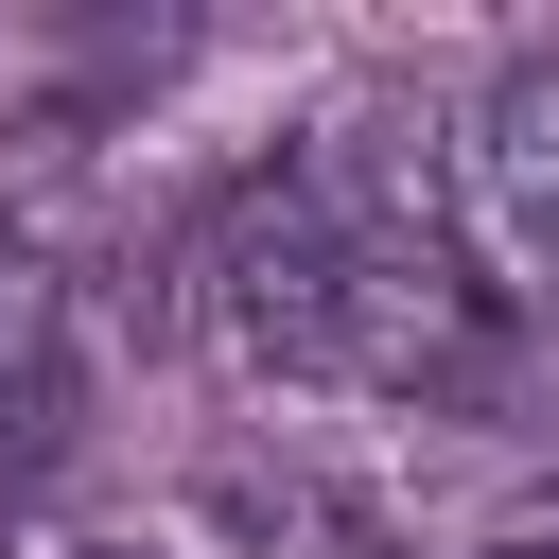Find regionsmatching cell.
Instances as JSON below:
<instances>
[{
    "label": "cell",
    "mask_w": 559,
    "mask_h": 559,
    "mask_svg": "<svg viewBox=\"0 0 559 559\" xmlns=\"http://www.w3.org/2000/svg\"><path fill=\"white\" fill-rule=\"evenodd\" d=\"M52 419H70V297L35 262H0V472L52 454Z\"/></svg>",
    "instance_id": "cell-4"
},
{
    "label": "cell",
    "mask_w": 559,
    "mask_h": 559,
    "mask_svg": "<svg viewBox=\"0 0 559 559\" xmlns=\"http://www.w3.org/2000/svg\"><path fill=\"white\" fill-rule=\"evenodd\" d=\"M227 524H245V559H437V542H402L367 489H332V472H280V489H227Z\"/></svg>",
    "instance_id": "cell-3"
},
{
    "label": "cell",
    "mask_w": 559,
    "mask_h": 559,
    "mask_svg": "<svg viewBox=\"0 0 559 559\" xmlns=\"http://www.w3.org/2000/svg\"><path fill=\"white\" fill-rule=\"evenodd\" d=\"M52 559H105V542H52Z\"/></svg>",
    "instance_id": "cell-6"
},
{
    "label": "cell",
    "mask_w": 559,
    "mask_h": 559,
    "mask_svg": "<svg viewBox=\"0 0 559 559\" xmlns=\"http://www.w3.org/2000/svg\"><path fill=\"white\" fill-rule=\"evenodd\" d=\"M437 175H454V245L489 262V297L559 332V35H542V52H507V70L454 105Z\"/></svg>",
    "instance_id": "cell-2"
},
{
    "label": "cell",
    "mask_w": 559,
    "mask_h": 559,
    "mask_svg": "<svg viewBox=\"0 0 559 559\" xmlns=\"http://www.w3.org/2000/svg\"><path fill=\"white\" fill-rule=\"evenodd\" d=\"M192 349L227 384L280 402H419V419H524L559 384V332L489 297V262L454 245V175L402 122H332L297 157H262L175 280Z\"/></svg>",
    "instance_id": "cell-1"
},
{
    "label": "cell",
    "mask_w": 559,
    "mask_h": 559,
    "mask_svg": "<svg viewBox=\"0 0 559 559\" xmlns=\"http://www.w3.org/2000/svg\"><path fill=\"white\" fill-rule=\"evenodd\" d=\"M472 559H559V524H507V542H472Z\"/></svg>",
    "instance_id": "cell-5"
}]
</instances>
